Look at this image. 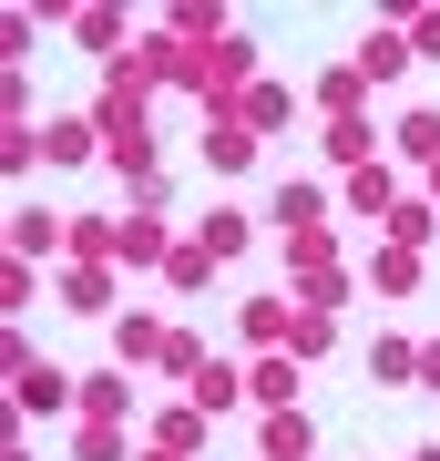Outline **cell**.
<instances>
[{"label":"cell","mask_w":440,"mask_h":461,"mask_svg":"<svg viewBox=\"0 0 440 461\" xmlns=\"http://www.w3.org/2000/svg\"><path fill=\"white\" fill-rule=\"evenodd\" d=\"M297 390H308V359H287V348L246 359V411H297Z\"/></svg>","instance_id":"obj_1"},{"label":"cell","mask_w":440,"mask_h":461,"mask_svg":"<svg viewBox=\"0 0 440 461\" xmlns=\"http://www.w3.org/2000/svg\"><path fill=\"white\" fill-rule=\"evenodd\" d=\"M41 165H72V175H82V165H103V123L82 113V103L41 123Z\"/></svg>","instance_id":"obj_2"},{"label":"cell","mask_w":440,"mask_h":461,"mask_svg":"<svg viewBox=\"0 0 440 461\" xmlns=\"http://www.w3.org/2000/svg\"><path fill=\"white\" fill-rule=\"evenodd\" d=\"M51 297H62L72 318H123V287H113V267H72V257H62Z\"/></svg>","instance_id":"obj_3"},{"label":"cell","mask_w":440,"mask_h":461,"mask_svg":"<svg viewBox=\"0 0 440 461\" xmlns=\"http://www.w3.org/2000/svg\"><path fill=\"white\" fill-rule=\"evenodd\" d=\"M11 400H21V420H51V411H82V379L51 369V359H31V369L11 379Z\"/></svg>","instance_id":"obj_4"},{"label":"cell","mask_w":440,"mask_h":461,"mask_svg":"<svg viewBox=\"0 0 440 461\" xmlns=\"http://www.w3.org/2000/svg\"><path fill=\"white\" fill-rule=\"evenodd\" d=\"M11 257H21V267H41V257H72V215H51V205H21V215H11Z\"/></svg>","instance_id":"obj_5"},{"label":"cell","mask_w":440,"mask_h":461,"mask_svg":"<svg viewBox=\"0 0 440 461\" xmlns=\"http://www.w3.org/2000/svg\"><path fill=\"white\" fill-rule=\"evenodd\" d=\"M133 41H144V32H133V21H123V11H103V0H93V11H72V51H93V62H103V72H113V62H123V51H133Z\"/></svg>","instance_id":"obj_6"},{"label":"cell","mask_w":440,"mask_h":461,"mask_svg":"<svg viewBox=\"0 0 440 461\" xmlns=\"http://www.w3.org/2000/svg\"><path fill=\"white\" fill-rule=\"evenodd\" d=\"M266 226H277V236H308V226H328V185H318V175H287L277 195H266Z\"/></svg>","instance_id":"obj_7"},{"label":"cell","mask_w":440,"mask_h":461,"mask_svg":"<svg viewBox=\"0 0 440 461\" xmlns=\"http://www.w3.org/2000/svg\"><path fill=\"white\" fill-rule=\"evenodd\" d=\"M164 339H175V318L123 308V318H113V369H154V359H164Z\"/></svg>","instance_id":"obj_8"},{"label":"cell","mask_w":440,"mask_h":461,"mask_svg":"<svg viewBox=\"0 0 440 461\" xmlns=\"http://www.w3.org/2000/svg\"><path fill=\"white\" fill-rule=\"evenodd\" d=\"M195 247H205L215 267L256 257V215H246V205H215V215H195Z\"/></svg>","instance_id":"obj_9"},{"label":"cell","mask_w":440,"mask_h":461,"mask_svg":"<svg viewBox=\"0 0 440 461\" xmlns=\"http://www.w3.org/2000/svg\"><path fill=\"white\" fill-rule=\"evenodd\" d=\"M184 400H195L205 420H226V411H246V359H205L195 379H184Z\"/></svg>","instance_id":"obj_10"},{"label":"cell","mask_w":440,"mask_h":461,"mask_svg":"<svg viewBox=\"0 0 440 461\" xmlns=\"http://www.w3.org/2000/svg\"><path fill=\"white\" fill-rule=\"evenodd\" d=\"M420 277H430V257H420V247H379V257L359 267V287H369V297H420Z\"/></svg>","instance_id":"obj_11"},{"label":"cell","mask_w":440,"mask_h":461,"mask_svg":"<svg viewBox=\"0 0 440 461\" xmlns=\"http://www.w3.org/2000/svg\"><path fill=\"white\" fill-rule=\"evenodd\" d=\"M256 461H318V420L308 411H266L256 420Z\"/></svg>","instance_id":"obj_12"},{"label":"cell","mask_w":440,"mask_h":461,"mask_svg":"<svg viewBox=\"0 0 440 461\" xmlns=\"http://www.w3.org/2000/svg\"><path fill=\"white\" fill-rule=\"evenodd\" d=\"M318 144H328V165H338V175H359V165H379V144H390V123H369V113H348V123H328Z\"/></svg>","instance_id":"obj_13"},{"label":"cell","mask_w":440,"mask_h":461,"mask_svg":"<svg viewBox=\"0 0 440 461\" xmlns=\"http://www.w3.org/2000/svg\"><path fill=\"white\" fill-rule=\"evenodd\" d=\"M144 441L175 451V461H195V451H205V411H195V400H164V411L144 420Z\"/></svg>","instance_id":"obj_14"},{"label":"cell","mask_w":440,"mask_h":461,"mask_svg":"<svg viewBox=\"0 0 440 461\" xmlns=\"http://www.w3.org/2000/svg\"><path fill=\"white\" fill-rule=\"evenodd\" d=\"M236 329H246V348H287L297 297H236Z\"/></svg>","instance_id":"obj_15"},{"label":"cell","mask_w":440,"mask_h":461,"mask_svg":"<svg viewBox=\"0 0 440 461\" xmlns=\"http://www.w3.org/2000/svg\"><path fill=\"white\" fill-rule=\"evenodd\" d=\"M390 154H400V165H420V175L440 165V113H430V103H409V113L390 123Z\"/></svg>","instance_id":"obj_16"},{"label":"cell","mask_w":440,"mask_h":461,"mask_svg":"<svg viewBox=\"0 0 440 461\" xmlns=\"http://www.w3.org/2000/svg\"><path fill=\"white\" fill-rule=\"evenodd\" d=\"M184 236H175V215H123V267H164Z\"/></svg>","instance_id":"obj_17"},{"label":"cell","mask_w":440,"mask_h":461,"mask_svg":"<svg viewBox=\"0 0 440 461\" xmlns=\"http://www.w3.org/2000/svg\"><path fill=\"white\" fill-rule=\"evenodd\" d=\"M287 359H308V369H328V359H338V308H297Z\"/></svg>","instance_id":"obj_18"},{"label":"cell","mask_w":440,"mask_h":461,"mask_svg":"<svg viewBox=\"0 0 440 461\" xmlns=\"http://www.w3.org/2000/svg\"><path fill=\"white\" fill-rule=\"evenodd\" d=\"M369 379H379V390H420V339H369Z\"/></svg>","instance_id":"obj_19"},{"label":"cell","mask_w":440,"mask_h":461,"mask_svg":"<svg viewBox=\"0 0 440 461\" xmlns=\"http://www.w3.org/2000/svg\"><path fill=\"white\" fill-rule=\"evenodd\" d=\"M72 420H133V369H93L82 379V411Z\"/></svg>","instance_id":"obj_20"},{"label":"cell","mask_w":440,"mask_h":461,"mask_svg":"<svg viewBox=\"0 0 440 461\" xmlns=\"http://www.w3.org/2000/svg\"><path fill=\"white\" fill-rule=\"evenodd\" d=\"M348 62H359L369 83H400V72H409V32H400V21H379V32H369L359 51H348Z\"/></svg>","instance_id":"obj_21"},{"label":"cell","mask_w":440,"mask_h":461,"mask_svg":"<svg viewBox=\"0 0 440 461\" xmlns=\"http://www.w3.org/2000/svg\"><path fill=\"white\" fill-rule=\"evenodd\" d=\"M287 113H297L287 83H246V93H236V123L256 133V144H266V133H287Z\"/></svg>","instance_id":"obj_22"},{"label":"cell","mask_w":440,"mask_h":461,"mask_svg":"<svg viewBox=\"0 0 440 461\" xmlns=\"http://www.w3.org/2000/svg\"><path fill=\"white\" fill-rule=\"evenodd\" d=\"M359 103H369V72H359V62H328V72H318V113H328V123H348Z\"/></svg>","instance_id":"obj_23"},{"label":"cell","mask_w":440,"mask_h":461,"mask_svg":"<svg viewBox=\"0 0 440 461\" xmlns=\"http://www.w3.org/2000/svg\"><path fill=\"white\" fill-rule=\"evenodd\" d=\"M287 297H297V308H348V297H359V267H318V277H287Z\"/></svg>","instance_id":"obj_24"},{"label":"cell","mask_w":440,"mask_h":461,"mask_svg":"<svg viewBox=\"0 0 440 461\" xmlns=\"http://www.w3.org/2000/svg\"><path fill=\"white\" fill-rule=\"evenodd\" d=\"M256 154H266V144H256V133H246L236 113H226V123H205V165H215V175H246Z\"/></svg>","instance_id":"obj_25"},{"label":"cell","mask_w":440,"mask_h":461,"mask_svg":"<svg viewBox=\"0 0 440 461\" xmlns=\"http://www.w3.org/2000/svg\"><path fill=\"white\" fill-rule=\"evenodd\" d=\"M379 226H390V247H420V257H430V236H440V205H430V195H400L390 215H379Z\"/></svg>","instance_id":"obj_26"},{"label":"cell","mask_w":440,"mask_h":461,"mask_svg":"<svg viewBox=\"0 0 440 461\" xmlns=\"http://www.w3.org/2000/svg\"><path fill=\"white\" fill-rule=\"evenodd\" d=\"M338 195H348V215H390L400 205V175L390 165H359V175H338Z\"/></svg>","instance_id":"obj_27"},{"label":"cell","mask_w":440,"mask_h":461,"mask_svg":"<svg viewBox=\"0 0 440 461\" xmlns=\"http://www.w3.org/2000/svg\"><path fill=\"white\" fill-rule=\"evenodd\" d=\"M287 277H318V267H338V226H308V236H277Z\"/></svg>","instance_id":"obj_28"},{"label":"cell","mask_w":440,"mask_h":461,"mask_svg":"<svg viewBox=\"0 0 440 461\" xmlns=\"http://www.w3.org/2000/svg\"><path fill=\"white\" fill-rule=\"evenodd\" d=\"M72 461H133L123 420H72Z\"/></svg>","instance_id":"obj_29"},{"label":"cell","mask_w":440,"mask_h":461,"mask_svg":"<svg viewBox=\"0 0 440 461\" xmlns=\"http://www.w3.org/2000/svg\"><path fill=\"white\" fill-rule=\"evenodd\" d=\"M154 277H164V287H184V297H195V287H215V257L195 247V236H184V247H175V257H164V267H154Z\"/></svg>","instance_id":"obj_30"},{"label":"cell","mask_w":440,"mask_h":461,"mask_svg":"<svg viewBox=\"0 0 440 461\" xmlns=\"http://www.w3.org/2000/svg\"><path fill=\"white\" fill-rule=\"evenodd\" d=\"M41 165V123H0V175H31Z\"/></svg>","instance_id":"obj_31"},{"label":"cell","mask_w":440,"mask_h":461,"mask_svg":"<svg viewBox=\"0 0 440 461\" xmlns=\"http://www.w3.org/2000/svg\"><path fill=\"white\" fill-rule=\"evenodd\" d=\"M154 369H164V379H195V369H205V339H195V329H175V339H164V359H154Z\"/></svg>","instance_id":"obj_32"},{"label":"cell","mask_w":440,"mask_h":461,"mask_svg":"<svg viewBox=\"0 0 440 461\" xmlns=\"http://www.w3.org/2000/svg\"><path fill=\"white\" fill-rule=\"evenodd\" d=\"M400 32H409V62H440V11H409Z\"/></svg>","instance_id":"obj_33"},{"label":"cell","mask_w":440,"mask_h":461,"mask_svg":"<svg viewBox=\"0 0 440 461\" xmlns=\"http://www.w3.org/2000/svg\"><path fill=\"white\" fill-rule=\"evenodd\" d=\"M123 215H175V185H164V175H144V185H133V205Z\"/></svg>","instance_id":"obj_34"},{"label":"cell","mask_w":440,"mask_h":461,"mask_svg":"<svg viewBox=\"0 0 440 461\" xmlns=\"http://www.w3.org/2000/svg\"><path fill=\"white\" fill-rule=\"evenodd\" d=\"M420 390H440V339H420Z\"/></svg>","instance_id":"obj_35"},{"label":"cell","mask_w":440,"mask_h":461,"mask_svg":"<svg viewBox=\"0 0 440 461\" xmlns=\"http://www.w3.org/2000/svg\"><path fill=\"white\" fill-rule=\"evenodd\" d=\"M133 461H175V451H154V441H144V451H133Z\"/></svg>","instance_id":"obj_36"},{"label":"cell","mask_w":440,"mask_h":461,"mask_svg":"<svg viewBox=\"0 0 440 461\" xmlns=\"http://www.w3.org/2000/svg\"><path fill=\"white\" fill-rule=\"evenodd\" d=\"M409 461H440V441H420V451H409Z\"/></svg>","instance_id":"obj_37"}]
</instances>
